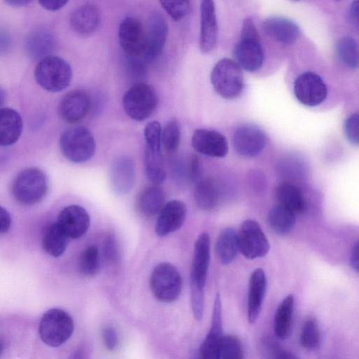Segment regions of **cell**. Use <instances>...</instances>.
Instances as JSON below:
<instances>
[{"mask_svg":"<svg viewBox=\"0 0 359 359\" xmlns=\"http://www.w3.org/2000/svg\"><path fill=\"white\" fill-rule=\"evenodd\" d=\"M267 222L274 232L280 235L287 234L295 224V213L278 203L269 210Z\"/></svg>","mask_w":359,"mask_h":359,"instance_id":"34","label":"cell"},{"mask_svg":"<svg viewBox=\"0 0 359 359\" xmlns=\"http://www.w3.org/2000/svg\"><path fill=\"white\" fill-rule=\"evenodd\" d=\"M194 189V200L197 206L205 211L215 209L221 200L222 189L220 183L212 177L201 178Z\"/></svg>","mask_w":359,"mask_h":359,"instance_id":"27","label":"cell"},{"mask_svg":"<svg viewBox=\"0 0 359 359\" xmlns=\"http://www.w3.org/2000/svg\"><path fill=\"white\" fill-rule=\"evenodd\" d=\"M345 135L353 144L358 146L359 143V116L355 113L348 116L344 126Z\"/></svg>","mask_w":359,"mask_h":359,"instance_id":"41","label":"cell"},{"mask_svg":"<svg viewBox=\"0 0 359 359\" xmlns=\"http://www.w3.org/2000/svg\"><path fill=\"white\" fill-rule=\"evenodd\" d=\"M294 305V296L289 294L283 299L276 309L273 330L276 336L280 339H286L290 334Z\"/></svg>","mask_w":359,"mask_h":359,"instance_id":"30","label":"cell"},{"mask_svg":"<svg viewBox=\"0 0 359 359\" xmlns=\"http://www.w3.org/2000/svg\"><path fill=\"white\" fill-rule=\"evenodd\" d=\"M266 284L264 271L261 268L255 269L250 275L248 288V319L251 323L257 320L260 313Z\"/></svg>","mask_w":359,"mask_h":359,"instance_id":"24","label":"cell"},{"mask_svg":"<svg viewBox=\"0 0 359 359\" xmlns=\"http://www.w3.org/2000/svg\"><path fill=\"white\" fill-rule=\"evenodd\" d=\"M118 41L128 57L142 60L146 43V29L138 19L127 17L121 21L118 28Z\"/></svg>","mask_w":359,"mask_h":359,"instance_id":"9","label":"cell"},{"mask_svg":"<svg viewBox=\"0 0 359 359\" xmlns=\"http://www.w3.org/2000/svg\"><path fill=\"white\" fill-rule=\"evenodd\" d=\"M68 241V236L56 222L46 227L41 243L43 249L47 254L57 257L66 250Z\"/></svg>","mask_w":359,"mask_h":359,"instance_id":"31","label":"cell"},{"mask_svg":"<svg viewBox=\"0 0 359 359\" xmlns=\"http://www.w3.org/2000/svg\"><path fill=\"white\" fill-rule=\"evenodd\" d=\"M100 266V257L97 246H88L81 252L79 261V269L83 276L92 277L95 276Z\"/></svg>","mask_w":359,"mask_h":359,"instance_id":"36","label":"cell"},{"mask_svg":"<svg viewBox=\"0 0 359 359\" xmlns=\"http://www.w3.org/2000/svg\"><path fill=\"white\" fill-rule=\"evenodd\" d=\"M222 336V302L217 293L214 302L210 328L199 349L200 358L218 359Z\"/></svg>","mask_w":359,"mask_h":359,"instance_id":"21","label":"cell"},{"mask_svg":"<svg viewBox=\"0 0 359 359\" xmlns=\"http://www.w3.org/2000/svg\"><path fill=\"white\" fill-rule=\"evenodd\" d=\"M243 348L239 339L233 334L222 336L218 359H241L243 358Z\"/></svg>","mask_w":359,"mask_h":359,"instance_id":"39","label":"cell"},{"mask_svg":"<svg viewBox=\"0 0 359 359\" xmlns=\"http://www.w3.org/2000/svg\"><path fill=\"white\" fill-rule=\"evenodd\" d=\"M191 145L197 152L210 157L223 158L229 151L226 137L213 130H196L191 137Z\"/></svg>","mask_w":359,"mask_h":359,"instance_id":"18","label":"cell"},{"mask_svg":"<svg viewBox=\"0 0 359 359\" xmlns=\"http://www.w3.org/2000/svg\"><path fill=\"white\" fill-rule=\"evenodd\" d=\"M60 147L62 154L74 163H83L94 155L96 144L93 134L83 126L66 130L61 135Z\"/></svg>","mask_w":359,"mask_h":359,"instance_id":"6","label":"cell"},{"mask_svg":"<svg viewBox=\"0 0 359 359\" xmlns=\"http://www.w3.org/2000/svg\"><path fill=\"white\" fill-rule=\"evenodd\" d=\"M102 252L104 259L109 262H114L118 259V246L112 235H109L104 238L102 245Z\"/></svg>","mask_w":359,"mask_h":359,"instance_id":"42","label":"cell"},{"mask_svg":"<svg viewBox=\"0 0 359 359\" xmlns=\"http://www.w3.org/2000/svg\"><path fill=\"white\" fill-rule=\"evenodd\" d=\"M74 321L66 311L51 309L42 316L39 327L41 340L52 347L65 343L74 332Z\"/></svg>","mask_w":359,"mask_h":359,"instance_id":"7","label":"cell"},{"mask_svg":"<svg viewBox=\"0 0 359 359\" xmlns=\"http://www.w3.org/2000/svg\"><path fill=\"white\" fill-rule=\"evenodd\" d=\"M233 55L240 67L250 72L259 70L264 56L259 36H241L233 48Z\"/></svg>","mask_w":359,"mask_h":359,"instance_id":"15","label":"cell"},{"mask_svg":"<svg viewBox=\"0 0 359 359\" xmlns=\"http://www.w3.org/2000/svg\"><path fill=\"white\" fill-rule=\"evenodd\" d=\"M72 76L69 63L60 57L50 55L41 59L34 69L37 83L50 92L65 90L69 85Z\"/></svg>","mask_w":359,"mask_h":359,"instance_id":"3","label":"cell"},{"mask_svg":"<svg viewBox=\"0 0 359 359\" xmlns=\"http://www.w3.org/2000/svg\"><path fill=\"white\" fill-rule=\"evenodd\" d=\"M144 165L147 179L154 184H160L166 177L164 159L161 151V137L151 135L144 137Z\"/></svg>","mask_w":359,"mask_h":359,"instance_id":"14","label":"cell"},{"mask_svg":"<svg viewBox=\"0 0 359 359\" xmlns=\"http://www.w3.org/2000/svg\"><path fill=\"white\" fill-rule=\"evenodd\" d=\"M337 1H339V0H337Z\"/></svg>","mask_w":359,"mask_h":359,"instance_id":"54","label":"cell"},{"mask_svg":"<svg viewBox=\"0 0 359 359\" xmlns=\"http://www.w3.org/2000/svg\"><path fill=\"white\" fill-rule=\"evenodd\" d=\"M238 250L249 259L264 257L270 244L259 223L252 219L245 220L237 233Z\"/></svg>","mask_w":359,"mask_h":359,"instance_id":"8","label":"cell"},{"mask_svg":"<svg viewBox=\"0 0 359 359\" xmlns=\"http://www.w3.org/2000/svg\"><path fill=\"white\" fill-rule=\"evenodd\" d=\"M55 47L53 34L46 29H36L25 39L24 48L27 55L34 60L42 59L53 52Z\"/></svg>","mask_w":359,"mask_h":359,"instance_id":"26","label":"cell"},{"mask_svg":"<svg viewBox=\"0 0 359 359\" xmlns=\"http://www.w3.org/2000/svg\"><path fill=\"white\" fill-rule=\"evenodd\" d=\"M216 254L219 262L227 265L236 258L238 251L237 232L231 227L221 231L215 244Z\"/></svg>","mask_w":359,"mask_h":359,"instance_id":"32","label":"cell"},{"mask_svg":"<svg viewBox=\"0 0 359 359\" xmlns=\"http://www.w3.org/2000/svg\"><path fill=\"white\" fill-rule=\"evenodd\" d=\"M300 343L309 351L318 349L320 344V333L318 323L313 317H309L304 322L301 334Z\"/></svg>","mask_w":359,"mask_h":359,"instance_id":"37","label":"cell"},{"mask_svg":"<svg viewBox=\"0 0 359 359\" xmlns=\"http://www.w3.org/2000/svg\"><path fill=\"white\" fill-rule=\"evenodd\" d=\"M210 259V238L203 232L196 239L194 245L191 269V291L204 292Z\"/></svg>","mask_w":359,"mask_h":359,"instance_id":"11","label":"cell"},{"mask_svg":"<svg viewBox=\"0 0 359 359\" xmlns=\"http://www.w3.org/2000/svg\"><path fill=\"white\" fill-rule=\"evenodd\" d=\"M102 339L109 351H114L118 345V338L116 330L111 327H107L102 331Z\"/></svg>","mask_w":359,"mask_h":359,"instance_id":"44","label":"cell"},{"mask_svg":"<svg viewBox=\"0 0 359 359\" xmlns=\"http://www.w3.org/2000/svg\"><path fill=\"white\" fill-rule=\"evenodd\" d=\"M181 140V128L176 118L170 119L165 125L161 133V144L169 154H175Z\"/></svg>","mask_w":359,"mask_h":359,"instance_id":"38","label":"cell"},{"mask_svg":"<svg viewBox=\"0 0 359 359\" xmlns=\"http://www.w3.org/2000/svg\"><path fill=\"white\" fill-rule=\"evenodd\" d=\"M187 207L180 200H172L165 203L160 212L155 226L158 236H165L179 230L184 224Z\"/></svg>","mask_w":359,"mask_h":359,"instance_id":"20","label":"cell"},{"mask_svg":"<svg viewBox=\"0 0 359 359\" xmlns=\"http://www.w3.org/2000/svg\"><path fill=\"white\" fill-rule=\"evenodd\" d=\"M69 0H39L40 5L45 9L55 11L64 7Z\"/></svg>","mask_w":359,"mask_h":359,"instance_id":"46","label":"cell"},{"mask_svg":"<svg viewBox=\"0 0 359 359\" xmlns=\"http://www.w3.org/2000/svg\"><path fill=\"white\" fill-rule=\"evenodd\" d=\"M359 3L358 0H355L352 2L350 11H349V18L355 25H358L359 21Z\"/></svg>","mask_w":359,"mask_h":359,"instance_id":"49","label":"cell"},{"mask_svg":"<svg viewBox=\"0 0 359 359\" xmlns=\"http://www.w3.org/2000/svg\"><path fill=\"white\" fill-rule=\"evenodd\" d=\"M163 10L175 21L186 18L191 8V0H159Z\"/></svg>","mask_w":359,"mask_h":359,"instance_id":"40","label":"cell"},{"mask_svg":"<svg viewBox=\"0 0 359 359\" xmlns=\"http://www.w3.org/2000/svg\"><path fill=\"white\" fill-rule=\"evenodd\" d=\"M109 184L114 193L118 195L128 194L135 181V165L133 160L127 156L116 157L109 170Z\"/></svg>","mask_w":359,"mask_h":359,"instance_id":"17","label":"cell"},{"mask_svg":"<svg viewBox=\"0 0 359 359\" xmlns=\"http://www.w3.org/2000/svg\"><path fill=\"white\" fill-rule=\"evenodd\" d=\"M149 286L156 299L164 303L173 302L181 294V274L171 263L161 262L152 270Z\"/></svg>","mask_w":359,"mask_h":359,"instance_id":"4","label":"cell"},{"mask_svg":"<svg viewBox=\"0 0 359 359\" xmlns=\"http://www.w3.org/2000/svg\"><path fill=\"white\" fill-rule=\"evenodd\" d=\"M168 33L166 20L159 12H154L146 29V43L142 57L146 65L156 60L161 53Z\"/></svg>","mask_w":359,"mask_h":359,"instance_id":"12","label":"cell"},{"mask_svg":"<svg viewBox=\"0 0 359 359\" xmlns=\"http://www.w3.org/2000/svg\"><path fill=\"white\" fill-rule=\"evenodd\" d=\"M90 107V95L83 90H74L62 97L58 111L60 117L65 121L76 123L86 116Z\"/></svg>","mask_w":359,"mask_h":359,"instance_id":"19","label":"cell"},{"mask_svg":"<svg viewBox=\"0 0 359 359\" xmlns=\"http://www.w3.org/2000/svg\"><path fill=\"white\" fill-rule=\"evenodd\" d=\"M294 1H297V0H294Z\"/></svg>","mask_w":359,"mask_h":359,"instance_id":"53","label":"cell"},{"mask_svg":"<svg viewBox=\"0 0 359 359\" xmlns=\"http://www.w3.org/2000/svg\"><path fill=\"white\" fill-rule=\"evenodd\" d=\"M266 142L264 133L256 126L244 124L238 127L233 135L235 151L245 157H255L264 149Z\"/></svg>","mask_w":359,"mask_h":359,"instance_id":"13","label":"cell"},{"mask_svg":"<svg viewBox=\"0 0 359 359\" xmlns=\"http://www.w3.org/2000/svg\"><path fill=\"white\" fill-rule=\"evenodd\" d=\"M12 44L13 39L10 33L0 27V57L10 52Z\"/></svg>","mask_w":359,"mask_h":359,"instance_id":"45","label":"cell"},{"mask_svg":"<svg viewBox=\"0 0 359 359\" xmlns=\"http://www.w3.org/2000/svg\"><path fill=\"white\" fill-rule=\"evenodd\" d=\"M350 263L352 269L356 272H358V241L357 240L353 244L350 257Z\"/></svg>","mask_w":359,"mask_h":359,"instance_id":"48","label":"cell"},{"mask_svg":"<svg viewBox=\"0 0 359 359\" xmlns=\"http://www.w3.org/2000/svg\"><path fill=\"white\" fill-rule=\"evenodd\" d=\"M48 190V179L38 168H27L15 177L11 185L14 198L23 205H34L41 202Z\"/></svg>","mask_w":359,"mask_h":359,"instance_id":"1","label":"cell"},{"mask_svg":"<svg viewBox=\"0 0 359 359\" xmlns=\"http://www.w3.org/2000/svg\"><path fill=\"white\" fill-rule=\"evenodd\" d=\"M7 4L15 6L20 7L28 4L32 0H4Z\"/></svg>","mask_w":359,"mask_h":359,"instance_id":"50","label":"cell"},{"mask_svg":"<svg viewBox=\"0 0 359 359\" xmlns=\"http://www.w3.org/2000/svg\"><path fill=\"white\" fill-rule=\"evenodd\" d=\"M6 100V95L4 90L0 87V109L4 105Z\"/></svg>","mask_w":359,"mask_h":359,"instance_id":"51","label":"cell"},{"mask_svg":"<svg viewBox=\"0 0 359 359\" xmlns=\"http://www.w3.org/2000/svg\"><path fill=\"white\" fill-rule=\"evenodd\" d=\"M11 217L9 212L0 206V234L6 233L11 225Z\"/></svg>","mask_w":359,"mask_h":359,"instance_id":"47","label":"cell"},{"mask_svg":"<svg viewBox=\"0 0 359 359\" xmlns=\"http://www.w3.org/2000/svg\"><path fill=\"white\" fill-rule=\"evenodd\" d=\"M158 95L150 84L140 82L133 85L124 94L123 107L131 119L142 121L150 116L158 104Z\"/></svg>","mask_w":359,"mask_h":359,"instance_id":"5","label":"cell"},{"mask_svg":"<svg viewBox=\"0 0 359 359\" xmlns=\"http://www.w3.org/2000/svg\"><path fill=\"white\" fill-rule=\"evenodd\" d=\"M200 49L202 53L212 51L217 43V21L214 0H201Z\"/></svg>","mask_w":359,"mask_h":359,"instance_id":"22","label":"cell"},{"mask_svg":"<svg viewBox=\"0 0 359 359\" xmlns=\"http://www.w3.org/2000/svg\"><path fill=\"white\" fill-rule=\"evenodd\" d=\"M210 81L215 92L228 100L238 97L245 86L240 66L234 60L226 57L215 64L210 74Z\"/></svg>","mask_w":359,"mask_h":359,"instance_id":"2","label":"cell"},{"mask_svg":"<svg viewBox=\"0 0 359 359\" xmlns=\"http://www.w3.org/2000/svg\"><path fill=\"white\" fill-rule=\"evenodd\" d=\"M264 32L276 41L290 45L295 42L299 35V28L295 22L283 17H271L262 24Z\"/></svg>","mask_w":359,"mask_h":359,"instance_id":"25","label":"cell"},{"mask_svg":"<svg viewBox=\"0 0 359 359\" xmlns=\"http://www.w3.org/2000/svg\"><path fill=\"white\" fill-rule=\"evenodd\" d=\"M276 197L278 203L293 212H302L306 208V201L301 190L294 184L283 182L276 189Z\"/></svg>","mask_w":359,"mask_h":359,"instance_id":"33","label":"cell"},{"mask_svg":"<svg viewBox=\"0 0 359 359\" xmlns=\"http://www.w3.org/2000/svg\"><path fill=\"white\" fill-rule=\"evenodd\" d=\"M187 175L189 180L194 184L202 178L201 161L196 154H192L189 158Z\"/></svg>","mask_w":359,"mask_h":359,"instance_id":"43","label":"cell"},{"mask_svg":"<svg viewBox=\"0 0 359 359\" xmlns=\"http://www.w3.org/2000/svg\"><path fill=\"white\" fill-rule=\"evenodd\" d=\"M3 350H4V345H3V344L0 341V355L2 353Z\"/></svg>","mask_w":359,"mask_h":359,"instance_id":"52","label":"cell"},{"mask_svg":"<svg viewBox=\"0 0 359 359\" xmlns=\"http://www.w3.org/2000/svg\"><path fill=\"white\" fill-rule=\"evenodd\" d=\"M100 21L101 15L98 8L93 4L87 3L72 13L69 25L76 34L88 36L97 30Z\"/></svg>","mask_w":359,"mask_h":359,"instance_id":"23","label":"cell"},{"mask_svg":"<svg viewBox=\"0 0 359 359\" xmlns=\"http://www.w3.org/2000/svg\"><path fill=\"white\" fill-rule=\"evenodd\" d=\"M22 120L20 114L11 108L0 109V146L15 143L22 133Z\"/></svg>","mask_w":359,"mask_h":359,"instance_id":"28","label":"cell"},{"mask_svg":"<svg viewBox=\"0 0 359 359\" xmlns=\"http://www.w3.org/2000/svg\"><path fill=\"white\" fill-rule=\"evenodd\" d=\"M336 53L339 60L346 67L355 69L358 66V48L354 38L344 36L336 44Z\"/></svg>","mask_w":359,"mask_h":359,"instance_id":"35","label":"cell"},{"mask_svg":"<svg viewBox=\"0 0 359 359\" xmlns=\"http://www.w3.org/2000/svg\"><path fill=\"white\" fill-rule=\"evenodd\" d=\"M165 194L158 184L145 187L139 194L137 198L138 211L146 217H152L160 212L165 204Z\"/></svg>","mask_w":359,"mask_h":359,"instance_id":"29","label":"cell"},{"mask_svg":"<svg viewBox=\"0 0 359 359\" xmlns=\"http://www.w3.org/2000/svg\"><path fill=\"white\" fill-rule=\"evenodd\" d=\"M57 223L69 238L77 239L88 231L90 217L83 207L71 205L60 211Z\"/></svg>","mask_w":359,"mask_h":359,"instance_id":"16","label":"cell"},{"mask_svg":"<svg viewBox=\"0 0 359 359\" xmlns=\"http://www.w3.org/2000/svg\"><path fill=\"white\" fill-rule=\"evenodd\" d=\"M294 93L304 105L314 107L325 100L327 88L320 76L312 72H306L295 79Z\"/></svg>","mask_w":359,"mask_h":359,"instance_id":"10","label":"cell"}]
</instances>
